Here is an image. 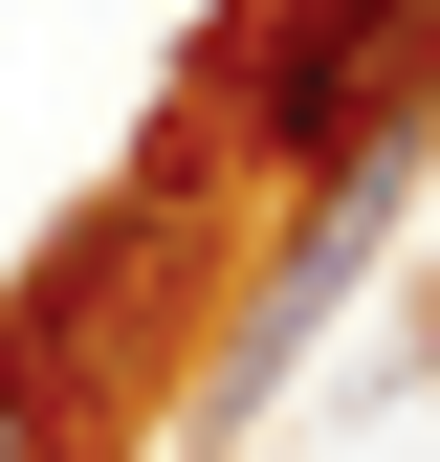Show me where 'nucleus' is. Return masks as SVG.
I'll return each mask as SVG.
<instances>
[{"label":"nucleus","instance_id":"obj_1","mask_svg":"<svg viewBox=\"0 0 440 462\" xmlns=\"http://www.w3.org/2000/svg\"><path fill=\"white\" fill-rule=\"evenodd\" d=\"M418 110H440V88H418ZM418 110H374V133H353V154L308 177V220H287V264L243 286V330H220V374H198V419H220V440H243L264 396L308 374V330L353 309L374 264H397V199H418Z\"/></svg>","mask_w":440,"mask_h":462},{"label":"nucleus","instance_id":"obj_2","mask_svg":"<svg viewBox=\"0 0 440 462\" xmlns=\"http://www.w3.org/2000/svg\"><path fill=\"white\" fill-rule=\"evenodd\" d=\"M440 88V0H287V23L243 44V154L220 177H330V154L374 133V110Z\"/></svg>","mask_w":440,"mask_h":462},{"label":"nucleus","instance_id":"obj_3","mask_svg":"<svg viewBox=\"0 0 440 462\" xmlns=\"http://www.w3.org/2000/svg\"><path fill=\"white\" fill-rule=\"evenodd\" d=\"M0 462H88V419H67V353H44V330H0Z\"/></svg>","mask_w":440,"mask_h":462}]
</instances>
